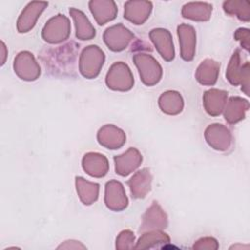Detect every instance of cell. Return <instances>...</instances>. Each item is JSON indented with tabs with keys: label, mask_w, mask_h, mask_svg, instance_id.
I'll list each match as a JSON object with an SVG mask.
<instances>
[{
	"label": "cell",
	"mask_w": 250,
	"mask_h": 250,
	"mask_svg": "<svg viewBox=\"0 0 250 250\" xmlns=\"http://www.w3.org/2000/svg\"><path fill=\"white\" fill-rule=\"evenodd\" d=\"M104 61V52L96 45L85 48L80 56L79 68L81 73L87 78L96 77Z\"/></svg>",
	"instance_id": "1"
},
{
	"label": "cell",
	"mask_w": 250,
	"mask_h": 250,
	"mask_svg": "<svg viewBox=\"0 0 250 250\" xmlns=\"http://www.w3.org/2000/svg\"><path fill=\"white\" fill-rule=\"evenodd\" d=\"M70 33V22L64 15H57L50 19L42 30V37L50 43L65 40Z\"/></svg>",
	"instance_id": "2"
},
{
	"label": "cell",
	"mask_w": 250,
	"mask_h": 250,
	"mask_svg": "<svg viewBox=\"0 0 250 250\" xmlns=\"http://www.w3.org/2000/svg\"><path fill=\"white\" fill-rule=\"evenodd\" d=\"M135 64L137 65L141 78L146 85H153L160 80L162 71L161 66L150 55L138 54L134 57Z\"/></svg>",
	"instance_id": "3"
},
{
	"label": "cell",
	"mask_w": 250,
	"mask_h": 250,
	"mask_svg": "<svg viewBox=\"0 0 250 250\" xmlns=\"http://www.w3.org/2000/svg\"><path fill=\"white\" fill-rule=\"evenodd\" d=\"M133 83L134 79L130 68L121 62H115L106 75V84L113 90L127 91L132 88Z\"/></svg>",
	"instance_id": "4"
},
{
	"label": "cell",
	"mask_w": 250,
	"mask_h": 250,
	"mask_svg": "<svg viewBox=\"0 0 250 250\" xmlns=\"http://www.w3.org/2000/svg\"><path fill=\"white\" fill-rule=\"evenodd\" d=\"M133 37L132 32L121 23L108 27L104 33V42L112 51L125 49Z\"/></svg>",
	"instance_id": "5"
},
{
	"label": "cell",
	"mask_w": 250,
	"mask_h": 250,
	"mask_svg": "<svg viewBox=\"0 0 250 250\" xmlns=\"http://www.w3.org/2000/svg\"><path fill=\"white\" fill-rule=\"evenodd\" d=\"M47 7V2H29L22 10L21 14L18 19L17 27L19 32H27L28 30H30L35 25L37 19Z\"/></svg>",
	"instance_id": "6"
},
{
	"label": "cell",
	"mask_w": 250,
	"mask_h": 250,
	"mask_svg": "<svg viewBox=\"0 0 250 250\" xmlns=\"http://www.w3.org/2000/svg\"><path fill=\"white\" fill-rule=\"evenodd\" d=\"M15 72L24 80H35L40 74V67L29 52H21L15 59Z\"/></svg>",
	"instance_id": "7"
},
{
	"label": "cell",
	"mask_w": 250,
	"mask_h": 250,
	"mask_svg": "<svg viewBox=\"0 0 250 250\" xmlns=\"http://www.w3.org/2000/svg\"><path fill=\"white\" fill-rule=\"evenodd\" d=\"M152 10L150 1L131 0L124 4V18L135 24H143Z\"/></svg>",
	"instance_id": "8"
},
{
	"label": "cell",
	"mask_w": 250,
	"mask_h": 250,
	"mask_svg": "<svg viewBox=\"0 0 250 250\" xmlns=\"http://www.w3.org/2000/svg\"><path fill=\"white\" fill-rule=\"evenodd\" d=\"M249 63L246 62L244 65L240 63V56L239 52L236 51L229 63V67L227 70V77L231 84L237 85L242 84L245 87V93L248 95V78H249Z\"/></svg>",
	"instance_id": "9"
},
{
	"label": "cell",
	"mask_w": 250,
	"mask_h": 250,
	"mask_svg": "<svg viewBox=\"0 0 250 250\" xmlns=\"http://www.w3.org/2000/svg\"><path fill=\"white\" fill-rule=\"evenodd\" d=\"M89 8L100 25L114 20L117 15V6L111 0H92L89 2Z\"/></svg>",
	"instance_id": "10"
},
{
	"label": "cell",
	"mask_w": 250,
	"mask_h": 250,
	"mask_svg": "<svg viewBox=\"0 0 250 250\" xmlns=\"http://www.w3.org/2000/svg\"><path fill=\"white\" fill-rule=\"evenodd\" d=\"M207 143L218 150H226L229 147L231 136L229 131L222 124H212L205 131Z\"/></svg>",
	"instance_id": "11"
},
{
	"label": "cell",
	"mask_w": 250,
	"mask_h": 250,
	"mask_svg": "<svg viewBox=\"0 0 250 250\" xmlns=\"http://www.w3.org/2000/svg\"><path fill=\"white\" fill-rule=\"evenodd\" d=\"M128 200L123 186L117 181H110L105 186V204L114 211H120L127 206Z\"/></svg>",
	"instance_id": "12"
},
{
	"label": "cell",
	"mask_w": 250,
	"mask_h": 250,
	"mask_svg": "<svg viewBox=\"0 0 250 250\" xmlns=\"http://www.w3.org/2000/svg\"><path fill=\"white\" fill-rule=\"evenodd\" d=\"M149 36L162 58L171 61L174 58V46L170 32L167 29L155 28L150 31Z\"/></svg>",
	"instance_id": "13"
},
{
	"label": "cell",
	"mask_w": 250,
	"mask_h": 250,
	"mask_svg": "<svg viewBox=\"0 0 250 250\" xmlns=\"http://www.w3.org/2000/svg\"><path fill=\"white\" fill-rule=\"evenodd\" d=\"M178 35L181 45V56L186 61L192 60L195 51V30L189 24L178 26Z\"/></svg>",
	"instance_id": "14"
},
{
	"label": "cell",
	"mask_w": 250,
	"mask_h": 250,
	"mask_svg": "<svg viewBox=\"0 0 250 250\" xmlns=\"http://www.w3.org/2000/svg\"><path fill=\"white\" fill-rule=\"evenodd\" d=\"M125 139L124 132L113 125H105L98 133L99 143L110 149L120 147L125 143Z\"/></svg>",
	"instance_id": "15"
},
{
	"label": "cell",
	"mask_w": 250,
	"mask_h": 250,
	"mask_svg": "<svg viewBox=\"0 0 250 250\" xmlns=\"http://www.w3.org/2000/svg\"><path fill=\"white\" fill-rule=\"evenodd\" d=\"M115 170L121 176H126L134 171L142 162V155L136 148H129L124 154L115 156Z\"/></svg>",
	"instance_id": "16"
},
{
	"label": "cell",
	"mask_w": 250,
	"mask_h": 250,
	"mask_svg": "<svg viewBox=\"0 0 250 250\" xmlns=\"http://www.w3.org/2000/svg\"><path fill=\"white\" fill-rule=\"evenodd\" d=\"M213 6L206 2H189L183 6L182 16L197 21H205L211 18Z\"/></svg>",
	"instance_id": "17"
},
{
	"label": "cell",
	"mask_w": 250,
	"mask_h": 250,
	"mask_svg": "<svg viewBox=\"0 0 250 250\" xmlns=\"http://www.w3.org/2000/svg\"><path fill=\"white\" fill-rule=\"evenodd\" d=\"M84 170L93 177H103L108 170L107 159L99 153H87L83 157Z\"/></svg>",
	"instance_id": "18"
},
{
	"label": "cell",
	"mask_w": 250,
	"mask_h": 250,
	"mask_svg": "<svg viewBox=\"0 0 250 250\" xmlns=\"http://www.w3.org/2000/svg\"><path fill=\"white\" fill-rule=\"evenodd\" d=\"M151 176L147 169H143L137 172L128 182L131 192L134 197L142 198L150 190Z\"/></svg>",
	"instance_id": "19"
},
{
	"label": "cell",
	"mask_w": 250,
	"mask_h": 250,
	"mask_svg": "<svg viewBox=\"0 0 250 250\" xmlns=\"http://www.w3.org/2000/svg\"><path fill=\"white\" fill-rule=\"evenodd\" d=\"M69 14L75 22L76 36L79 39L89 40L96 35V30L94 26L91 24L90 21L82 11L75 8H70Z\"/></svg>",
	"instance_id": "20"
},
{
	"label": "cell",
	"mask_w": 250,
	"mask_h": 250,
	"mask_svg": "<svg viewBox=\"0 0 250 250\" xmlns=\"http://www.w3.org/2000/svg\"><path fill=\"white\" fill-rule=\"evenodd\" d=\"M227 93L225 91L212 89L204 94V107L206 111L211 115H218L222 112L226 100Z\"/></svg>",
	"instance_id": "21"
},
{
	"label": "cell",
	"mask_w": 250,
	"mask_h": 250,
	"mask_svg": "<svg viewBox=\"0 0 250 250\" xmlns=\"http://www.w3.org/2000/svg\"><path fill=\"white\" fill-rule=\"evenodd\" d=\"M219 63L213 60H205L200 63L196 71V79L204 85H213L218 77Z\"/></svg>",
	"instance_id": "22"
},
{
	"label": "cell",
	"mask_w": 250,
	"mask_h": 250,
	"mask_svg": "<svg viewBox=\"0 0 250 250\" xmlns=\"http://www.w3.org/2000/svg\"><path fill=\"white\" fill-rule=\"evenodd\" d=\"M248 108V103L238 97L230 98L225 109V118L229 123H235L244 117V113Z\"/></svg>",
	"instance_id": "23"
},
{
	"label": "cell",
	"mask_w": 250,
	"mask_h": 250,
	"mask_svg": "<svg viewBox=\"0 0 250 250\" xmlns=\"http://www.w3.org/2000/svg\"><path fill=\"white\" fill-rule=\"evenodd\" d=\"M159 105L163 112L168 114H177L183 109V99L178 92L168 91L159 98Z\"/></svg>",
	"instance_id": "24"
},
{
	"label": "cell",
	"mask_w": 250,
	"mask_h": 250,
	"mask_svg": "<svg viewBox=\"0 0 250 250\" xmlns=\"http://www.w3.org/2000/svg\"><path fill=\"white\" fill-rule=\"evenodd\" d=\"M224 11L239 20L248 21L250 19V2L247 0H230L223 3Z\"/></svg>",
	"instance_id": "25"
},
{
	"label": "cell",
	"mask_w": 250,
	"mask_h": 250,
	"mask_svg": "<svg viewBox=\"0 0 250 250\" xmlns=\"http://www.w3.org/2000/svg\"><path fill=\"white\" fill-rule=\"evenodd\" d=\"M77 192L84 204H91L98 198L99 185L88 182L83 178H76Z\"/></svg>",
	"instance_id": "26"
},
{
	"label": "cell",
	"mask_w": 250,
	"mask_h": 250,
	"mask_svg": "<svg viewBox=\"0 0 250 250\" xmlns=\"http://www.w3.org/2000/svg\"><path fill=\"white\" fill-rule=\"evenodd\" d=\"M235 37L237 40L241 42V45L246 49L249 50V30L247 28H239L235 32Z\"/></svg>",
	"instance_id": "27"
},
{
	"label": "cell",
	"mask_w": 250,
	"mask_h": 250,
	"mask_svg": "<svg viewBox=\"0 0 250 250\" xmlns=\"http://www.w3.org/2000/svg\"><path fill=\"white\" fill-rule=\"evenodd\" d=\"M1 44H2V50H3V53H2V54H3V55H2V56H3V60H2V64H3V63H4V62H5V57H6V55H5V52H4L6 48H5V45H4V43H3V42H2Z\"/></svg>",
	"instance_id": "28"
}]
</instances>
